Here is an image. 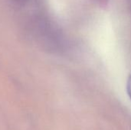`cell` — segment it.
I'll use <instances>...</instances> for the list:
<instances>
[{"label":"cell","mask_w":131,"mask_h":130,"mask_svg":"<svg viewBox=\"0 0 131 130\" xmlns=\"http://www.w3.org/2000/svg\"><path fill=\"white\" fill-rule=\"evenodd\" d=\"M127 93L131 99V74L130 75L128 80H127Z\"/></svg>","instance_id":"1"}]
</instances>
